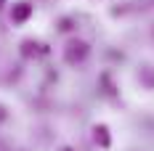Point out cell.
<instances>
[{"mask_svg": "<svg viewBox=\"0 0 154 151\" xmlns=\"http://www.w3.org/2000/svg\"><path fill=\"white\" fill-rule=\"evenodd\" d=\"M0 151H8V146H5V143H3V140H0Z\"/></svg>", "mask_w": 154, "mask_h": 151, "instance_id": "7", "label": "cell"}, {"mask_svg": "<svg viewBox=\"0 0 154 151\" xmlns=\"http://www.w3.org/2000/svg\"><path fill=\"white\" fill-rule=\"evenodd\" d=\"M93 140H96L101 149H109V146H112V135H109L106 125H93Z\"/></svg>", "mask_w": 154, "mask_h": 151, "instance_id": "3", "label": "cell"}, {"mask_svg": "<svg viewBox=\"0 0 154 151\" xmlns=\"http://www.w3.org/2000/svg\"><path fill=\"white\" fill-rule=\"evenodd\" d=\"M3 8H5V0H0V11H3Z\"/></svg>", "mask_w": 154, "mask_h": 151, "instance_id": "8", "label": "cell"}, {"mask_svg": "<svg viewBox=\"0 0 154 151\" xmlns=\"http://www.w3.org/2000/svg\"><path fill=\"white\" fill-rule=\"evenodd\" d=\"M5 119H8V109L0 104V122H5Z\"/></svg>", "mask_w": 154, "mask_h": 151, "instance_id": "5", "label": "cell"}, {"mask_svg": "<svg viewBox=\"0 0 154 151\" xmlns=\"http://www.w3.org/2000/svg\"><path fill=\"white\" fill-rule=\"evenodd\" d=\"M88 53H91V45H88L85 40L72 37V40L64 45V64H69V66H80L82 61L88 59Z\"/></svg>", "mask_w": 154, "mask_h": 151, "instance_id": "1", "label": "cell"}, {"mask_svg": "<svg viewBox=\"0 0 154 151\" xmlns=\"http://www.w3.org/2000/svg\"><path fill=\"white\" fill-rule=\"evenodd\" d=\"M32 14H35V8H32L27 0L14 3V8H11V21H14V24H24V21H29Z\"/></svg>", "mask_w": 154, "mask_h": 151, "instance_id": "2", "label": "cell"}, {"mask_svg": "<svg viewBox=\"0 0 154 151\" xmlns=\"http://www.w3.org/2000/svg\"><path fill=\"white\" fill-rule=\"evenodd\" d=\"M59 151H75V149H72V146H61Z\"/></svg>", "mask_w": 154, "mask_h": 151, "instance_id": "6", "label": "cell"}, {"mask_svg": "<svg viewBox=\"0 0 154 151\" xmlns=\"http://www.w3.org/2000/svg\"><path fill=\"white\" fill-rule=\"evenodd\" d=\"M37 48H40V45H37L35 40H27V43H21V53L29 59V56H35V53H37Z\"/></svg>", "mask_w": 154, "mask_h": 151, "instance_id": "4", "label": "cell"}]
</instances>
